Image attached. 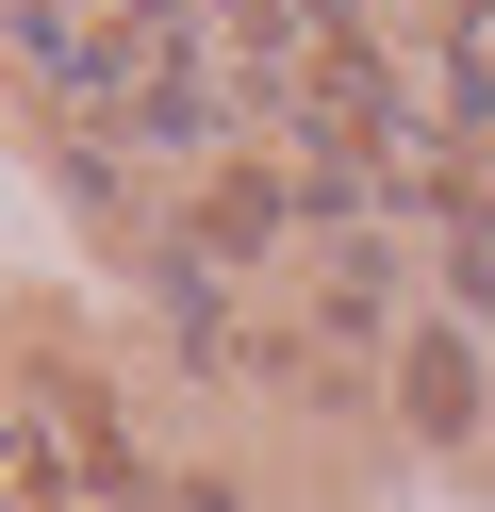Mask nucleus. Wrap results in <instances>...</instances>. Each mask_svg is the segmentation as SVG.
<instances>
[{"label": "nucleus", "instance_id": "1", "mask_svg": "<svg viewBox=\"0 0 495 512\" xmlns=\"http://www.w3.org/2000/svg\"><path fill=\"white\" fill-rule=\"evenodd\" d=\"M479 413V364H462V331H413V430H462Z\"/></svg>", "mask_w": 495, "mask_h": 512}]
</instances>
